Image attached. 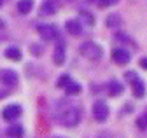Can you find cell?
<instances>
[{"instance_id": "cell-14", "label": "cell", "mask_w": 147, "mask_h": 138, "mask_svg": "<svg viewBox=\"0 0 147 138\" xmlns=\"http://www.w3.org/2000/svg\"><path fill=\"white\" fill-rule=\"evenodd\" d=\"M4 54H5V58L11 60V61H21V51H20V47H16V46L7 47Z\"/></svg>"}, {"instance_id": "cell-22", "label": "cell", "mask_w": 147, "mask_h": 138, "mask_svg": "<svg viewBox=\"0 0 147 138\" xmlns=\"http://www.w3.org/2000/svg\"><path fill=\"white\" fill-rule=\"evenodd\" d=\"M137 126H138L140 129H147V110H145L144 115H140V117L137 119Z\"/></svg>"}, {"instance_id": "cell-3", "label": "cell", "mask_w": 147, "mask_h": 138, "mask_svg": "<svg viewBox=\"0 0 147 138\" xmlns=\"http://www.w3.org/2000/svg\"><path fill=\"white\" fill-rule=\"evenodd\" d=\"M37 31L46 42H53V40L60 39V30L56 25H37Z\"/></svg>"}, {"instance_id": "cell-5", "label": "cell", "mask_w": 147, "mask_h": 138, "mask_svg": "<svg viewBox=\"0 0 147 138\" xmlns=\"http://www.w3.org/2000/svg\"><path fill=\"white\" fill-rule=\"evenodd\" d=\"M20 80V75H18L12 68H2L0 70V84L9 86V88H14Z\"/></svg>"}, {"instance_id": "cell-29", "label": "cell", "mask_w": 147, "mask_h": 138, "mask_svg": "<svg viewBox=\"0 0 147 138\" xmlns=\"http://www.w3.org/2000/svg\"><path fill=\"white\" fill-rule=\"evenodd\" d=\"M58 138H60V136H58Z\"/></svg>"}, {"instance_id": "cell-17", "label": "cell", "mask_w": 147, "mask_h": 138, "mask_svg": "<svg viewBox=\"0 0 147 138\" xmlns=\"http://www.w3.org/2000/svg\"><path fill=\"white\" fill-rule=\"evenodd\" d=\"M114 40L116 42H121V44H130V46H135V40L128 35V33H124V31H116L114 33Z\"/></svg>"}, {"instance_id": "cell-6", "label": "cell", "mask_w": 147, "mask_h": 138, "mask_svg": "<svg viewBox=\"0 0 147 138\" xmlns=\"http://www.w3.org/2000/svg\"><path fill=\"white\" fill-rule=\"evenodd\" d=\"M112 61L116 63V65H119V66H123V65H128L131 61V54H130V51H126V49H123V47H116L114 51H112Z\"/></svg>"}, {"instance_id": "cell-10", "label": "cell", "mask_w": 147, "mask_h": 138, "mask_svg": "<svg viewBox=\"0 0 147 138\" xmlns=\"http://www.w3.org/2000/svg\"><path fill=\"white\" fill-rule=\"evenodd\" d=\"M131 91H133L135 98H144V94H145V84L138 75L131 80Z\"/></svg>"}, {"instance_id": "cell-9", "label": "cell", "mask_w": 147, "mask_h": 138, "mask_svg": "<svg viewBox=\"0 0 147 138\" xmlns=\"http://www.w3.org/2000/svg\"><path fill=\"white\" fill-rule=\"evenodd\" d=\"M65 30L70 33L72 37H81L82 35V23L81 21H77V19H68L67 23H65Z\"/></svg>"}, {"instance_id": "cell-12", "label": "cell", "mask_w": 147, "mask_h": 138, "mask_svg": "<svg viewBox=\"0 0 147 138\" xmlns=\"http://www.w3.org/2000/svg\"><path fill=\"white\" fill-rule=\"evenodd\" d=\"M105 25H107V28L117 30V28H121V25H123V18L119 16V12H112V14H109V16H107Z\"/></svg>"}, {"instance_id": "cell-16", "label": "cell", "mask_w": 147, "mask_h": 138, "mask_svg": "<svg viewBox=\"0 0 147 138\" xmlns=\"http://www.w3.org/2000/svg\"><path fill=\"white\" fill-rule=\"evenodd\" d=\"M79 19H81L84 25H88V26H95V23H96L95 14H91V12H88V11H81V12H79Z\"/></svg>"}, {"instance_id": "cell-18", "label": "cell", "mask_w": 147, "mask_h": 138, "mask_svg": "<svg viewBox=\"0 0 147 138\" xmlns=\"http://www.w3.org/2000/svg\"><path fill=\"white\" fill-rule=\"evenodd\" d=\"M65 91H67L68 96H76V94H79V93L82 91V86H81L79 82H76V80H70V82L67 84Z\"/></svg>"}, {"instance_id": "cell-26", "label": "cell", "mask_w": 147, "mask_h": 138, "mask_svg": "<svg viewBox=\"0 0 147 138\" xmlns=\"http://www.w3.org/2000/svg\"><path fill=\"white\" fill-rule=\"evenodd\" d=\"M4 5V0H0V7H2Z\"/></svg>"}, {"instance_id": "cell-15", "label": "cell", "mask_w": 147, "mask_h": 138, "mask_svg": "<svg viewBox=\"0 0 147 138\" xmlns=\"http://www.w3.org/2000/svg\"><path fill=\"white\" fill-rule=\"evenodd\" d=\"M16 7H18V12H20L21 16H26L33 9V0H20Z\"/></svg>"}, {"instance_id": "cell-23", "label": "cell", "mask_w": 147, "mask_h": 138, "mask_svg": "<svg viewBox=\"0 0 147 138\" xmlns=\"http://www.w3.org/2000/svg\"><path fill=\"white\" fill-rule=\"evenodd\" d=\"M30 51H32V54H35V56L42 54V47H40V46H37V44H33V46L30 47Z\"/></svg>"}, {"instance_id": "cell-19", "label": "cell", "mask_w": 147, "mask_h": 138, "mask_svg": "<svg viewBox=\"0 0 147 138\" xmlns=\"http://www.w3.org/2000/svg\"><path fill=\"white\" fill-rule=\"evenodd\" d=\"M7 136H11V138H21L23 136V126L21 124H12V126H9L7 128Z\"/></svg>"}, {"instance_id": "cell-20", "label": "cell", "mask_w": 147, "mask_h": 138, "mask_svg": "<svg viewBox=\"0 0 147 138\" xmlns=\"http://www.w3.org/2000/svg\"><path fill=\"white\" fill-rule=\"evenodd\" d=\"M70 80H72V79H70V75H68V74H63V75L58 79V84H56V86H58L60 89H65V88H67V84H68Z\"/></svg>"}, {"instance_id": "cell-8", "label": "cell", "mask_w": 147, "mask_h": 138, "mask_svg": "<svg viewBox=\"0 0 147 138\" xmlns=\"http://www.w3.org/2000/svg\"><path fill=\"white\" fill-rule=\"evenodd\" d=\"M21 107L20 105H7L4 110H2V119L4 121H14L21 115Z\"/></svg>"}, {"instance_id": "cell-21", "label": "cell", "mask_w": 147, "mask_h": 138, "mask_svg": "<svg viewBox=\"0 0 147 138\" xmlns=\"http://www.w3.org/2000/svg\"><path fill=\"white\" fill-rule=\"evenodd\" d=\"M116 4H119V0H98V7H100V9L112 7V5H116Z\"/></svg>"}, {"instance_id": "cell-7", "label": "cell", "mask_w": 147, "mask_h": 138, "mask_svg": "<svg viewBox=\"0 0 147 138\" xmlns=\"http://www.w3.org/2000/svg\"><path fill=\"white\" fill-rule=\"evenodd\" d=\"M65 60H67V56H65V42L58 40L56 47H54V53H53V61H54V65L61 66L65 63Z\"/></svg>"}, {"instance_id": "cell-13", "label": "cell", "mask_w": 147, "mask_h": 138, "mask_svg": "<svg viewBox=\"0 0 147 138\" xmlns=\"http://www.w3.org/2000/svg\"><path fill=\"white\" fill-rule=\"evenodd\" d=\"M123 91H124V86L119 80H110L107 84V93H109V96H119V94H123Z\"/></svg>"}, {"instance_id": "cell-27", "label": "cell", "mask_w": 147, "mask_h": 138, "mask_svg": "<svg viewBox=\"0 0 147 138\" xmlns=\"http://www.w3.org/2000/svg\"><path fill=\"white\" fill-rule=\"evenodd\" d=\"M100 138H109V135H107V136H103V135H102V136H100Z\"/></svg>"}, {"instance_id": "cell-2", "label": "cell", "mask_w": 147, "mask_h": 138, "mask_svg": "<svg viewBox=\"0 0 147 138\" xmlns=\"http://www.w3.org/2000/svg\"><path fill=\"white\" fill-rule=\"evenodd\" d=\"M60 123L67 128H74V126H77L81 123V110L77 107H68L67 110L61 112L60 115Z\"/></svg>"}, {"instance_id": "cell-25", "label": "cell", "mask_w": 147, "mask_h": 138, "mask_svg": "<svg viewBox=\"0 0 147 138\" xmlns=\"http://www.w3.org/2000/svg\"><path fill=\"white\" fill-rule=\"evenodd\" d=\"M140 66L144 68V70H147V58H142L140 60Z\"/></svg>"}, {"instance_id": "cell-11", "label": "cell", "mask_w": 147, "mask_h": 138, "mask_svg": "<svg viewBox=\"0 0 147 138\" xmlns=\"http://www.w3.org/2000/svg\"><path fill=\"white\" fill-rule=\"evenodd\" d=\"M58 11V5L54 0H44L42 5H40V16H53V14H56Z\"/></svg>"}, {"instance_id": "cell-28", "label": "cell", "mask_w": 147, "mask_h": 138, "mask_svg": "<svg viewBox=\"0 0 147 138\" xmlns=\"http://www.w3.org/2000/svg\"><path fill=\"white\" fill-rule=\"evenodd\" d=\"M68 2H70V0H68Z\"/></svg>"}, {"instance_id": "cell-24", "label": "cell", "mask_w": 147, "mask_h": 138, "mask_svg": "<svg viewBox=\"0 0 147 138\" xmlns=\"http://www.w3.org/2000/svg\"><path fill=\"white\" fill-rule=\"evenodd\" d=\"M124 77H126L128 80H130V82H131V80H133V79L137 77V74H135V72H126V75H124Z\"/></svg>"}, {"instance_id": "cell-1", "label": "cell", "mask_w": 147, "mask_h": 138, "mask_svg": "<svg viewBox=\"0 0 147 138\" xmlns=\"http://www.w3.org/2000/svg\"><path fill=\"white\" fill-rule=\"evenodd\" d=\"M79 53H81L84 58L91 60V61H98V60L103 56V49H102L96 42L88 40V42H84V44L79 47Z\"/></svg>"}, {"instance_id": "cell-4", "label": "cell", "mask_w": 147, "mask_h": 138, "mask_svg": "<svg viewBox=\"0 0 147 138\" xmlns=\"http://www.w3.org/2000/svg\"><path fill=\"white\" fill-rule=\"evenodd\" d=\"M93 117L96 123H105L109 117V105L103 100H96L93 105Z\"/></svg>"}]
</instances>
